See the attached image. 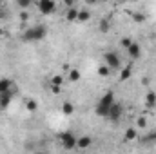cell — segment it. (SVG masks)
<instances>
[{"instance_id": "6da1fadb", "label": "cell", "mask_w": 156, "mask_h": 154, "mask_svg": "<svg viewBox=\"0 0 156 154\" xmlns=\"http://www.w3.org/2000/svg\"><path fill=\"white\" fill-rule=\"evenodd\" d=\"M113 103H115V93H113V91H107V93L98 100V103H96V107H94V114L102 116V118H107L109 109L113 107Z\"/></svg>"}, {"instance_id": "7a4b0ae2", "label": "cell", "mask_w": 156, "mask_h": 154, "mask_svg": "<svg viewBox=\"0 0 156 154\" xmlns=\"http://www.w3.org/2000/svg\"><path fill=\"white\" fill-rule=\"evenodd\" d=\"M45 37H47V29L44 26H33L24 31L22 40L24 42H38V40H44Z\"/></svg>"}, {"instance_id": "3957f363", "label": "cell", "mask_w": 156, "mask_h": 154, "mask_svg": "<svg viewBox=\"0 0 156 154\" xmlns=\"http://www.w3.org/2000/svg\"><path fill=\"white\" fill-rule=\"evenodd\" d=\"M60 142H62V147L66 151H73L76 147V136L73 132H69V131H66V132L60 134Z\"/></svg>"}, {"instance_id": "277c9868", "label": "cell", "mask_w": 156, "mask_h": 154, "mask_svg": "<svg viewBox=\"0 0 156 154\" xmlns=\"http://www.w3.org/2000/svg\"><path fill=\"white\" fill-rule=\"evenodd\" d=\"M37 7L42 15H53L56 9V4H55V0H38Z\"/></svg>"}, {"instance_id": "5b68a950", "label": "cell", "mask_w": 156, "mask_h": 154, "mask_svg": "<svg viewBox=\"0 0 156 154\" xmlns=\"http://www.w3.org/2000/svg\"><path fill=\"white\" fill-rule=\"evenodd\" d=\"M104 60H105V65H107L109 69H120V65H122L120 56H118L116 53H113V51L105 53V54H104Z\"/></svg>"}, {"instance_id": "8992f818", "label": "cell", "mask_w": 156, "mask_h": 154, "mask_svg": "<svg viewBox=\"0 0 156 154\" xmlns=\"http://www.w3.org/2000/svg\"><path fill=\"white\" fill-rule=\"evenodd\" d=\"M122 114H123V107H122L118 102H115V103H113V107L109 109L107 120H111V121H118V120L122 118Z\"/></svg>"}, {"instance_id": "52a82bcc", "label": "cell", "mask_w": 156, "mask_h": 154, "mask_svg": "<svg viewBox=\"0 0 156 154\" xmlns=\"http://www.w3.org/2000/svg\"><path fill=\"white\" fill-rule=\"evenodd\" d=\"M127 53H129V56H131L133 60H138L140 54H142V47H140V44H138V42H133V44L129 45Z\"/></svg>"}, {"instance_id": "ba28073f", "label": "cell", "mask_w": 156, "mask_h": 154, "mask_svg": "<svg viewBox=\"0 0 156 154\" xmlns=\"http://www.w3.org/2000/svg\"><path fill=\"white\" fill-rule=\"evenodd\" d=\"M13 87H15L13 80H9V78H0V94H2V93H13Z\"/></svg>"}, {"instance_id": "9c48e42d", "label": "cell", "mask_w": 156, "mask_h": 154, "mask_svg": "<svg viewBox=\"0 0 156 154\" xmlns=\"http://www.w3.org/2000/svg\"><path fill=\"white\" fill-rule=\"evenodd\" d=\"M91 145H93V138L91 136H80V138H76L78 149H89Z\"/></svg>"}, {"instance_id": "30bf717a", "label": "cell", "mask_w": 156, "mask_h": 154, "mask_svg": "<svg viewBox=\"0 0 156 154\" xmlns=\"http://www.w3.org/2000/svg\"><path fill=\"white\" fill-rule=\"evenodd\" d=\"M11 98H13V93H2V94H0V109H5V107H9V103H11Z\"/></svg>"}, {"instance_id": "8fae6325", "label": "cell", "mask_w": 156, "mask_h": 154, "mask_svg": "<svg viewBox=\"0 0 156 154\" xmlns=\"http://www.w3.org/2000/svg\"><path fill=\"white\" fill-rule=\"evenodd\" d=\"M136 138H138V132H136V129H134V127L125 129V134H123V140H125V142H134Z\"/></svg>"}, {"instance_id": "7c38bea8", "label": "cell", "mask_w": 156, "mask_h": 154, "mask_svg": "<svg viewBox=\"0 0 156 154\" xmlns=\"http://www.w3.org/2000/svg\"><path fill=\"white\" fill-rule=\"evenodd\" d=\"M64 85V76L62 75H55L49 80V87H62Z\"/></svg>"}, {"instance_id": "4fadbf2b", "label": "cell", "mask_w": 156, "mask_h": 154, "mask_svg": "<svg viewBox=\"0 0 156 154\" xmlns=\"http://www.w3.org/2000/svg\"><path fill=\"white\" fill-rule=\"evenodd\" d=\"M66 20H69V22L78 20V7H71V9L66 13Z\"/></svg>"}, {"instance_id": "5bb4252c", "label": "cell", "mask_w": 156, "mask_h": 154, "mask_svg": "<svg viewBox=\"0 0 156 154\" xmlns=\"http://www.w3.org/2000/svg\"><path fill=\"white\" fill-rule=\"evenodd\" d=\"M145 105L147 107H156V93H147V96H145Z\"/></svg>"}, {"instance_id": "9a60e30c", "label": "cell", "mask_w": 156, "mask_h": 154, "mask_svg": "<svg viewBox=\"0 0 156 154\" xmlns=\"http://www.w3.org/2000/svg\"><path fill=\"white\" fill-rule=\"evenodd\" d=\"M62 113L66 116H71L75 113V107H73V103L71 102H64V105H62Z\"/></svg>"}, {"instance_id": "2e32d148", "label": "cell", "mask_w": 156, "mask_h": 154, "mask_svg": "<svg viewBox=\"0 0 156 154\" xmlns=\"http://www.w3.org/2000/svg\"><path fill=\"white\" fill-rule=\"evenodd\" d=\"M98 29H100V33H109V29H111V24H109V20H107V18H102V20H100V26H98Z\"/></svg>"}, {"instance_id": "e0dca14e", "label": "cell", "mask_w": 156, "mask_h": 154, "mask_svg": "<svg viewBox=\"0 0 156 154\" xmlns=\"http://www.w3.org/2000/svg\"><path fill=\"white\" fill-rule=\"evenodd\" d=\"M91 18V13L87 11V9H82V11H78V22H87Z\"/></svg>"}, {"instance_id": "ac0fdd59", "label": "cell", "mask_w": 156, "mask_h": 154, "mask_svg": "<svg viewBox=\"0 0 156 154\" xmlns=\"http://www.w3.org/2000/svg\"><path fill=\"white\" fill-rule=\"evenodd\" d=\"M26 107H27V111H29V113H35V111L38 109V105H37V102H35V100H27V102H26Z\"/></svg>"}, {"instance_id": "d6986e66", "label": "cell", "mask_w": 156, "mask_h": 154, "mask_svg": "<svg viewBox=\"0 0 156 154\" xmlns=\"http://www.w3.org/2000/svg\"><path fill=\"white\" fill-rule=\"evenodd\" d=\"M98 75H100L102 78L109 76V75H111V69H109L107 65H102V67H98Z\"/></svg>"}, {"instance_id": "ffe728a7", "label": "cell", "mask_w": 156, "mask_h": 154, "mask_svg": "<svg viewBox=\"0 0 156 154\" xmlns=\"http://www.w3.org/2000/svg\"><path fill=\"white\" fill-rule=\"evenodd\" d=\"M131 76V65L129 67H125L122 73H120V82H123V80H127V78Z\"/></svg>"}, {"instance_id": "44dd1931", "label": "cell", "mask_w": 156, "mask_h": 154, "mask_svg": "<svg viewBox=\"0 0 156 154\" xmlns=\"http://www.w3.org/2000/svg\"><path fill=\"white\" fill-rule=\"evenodd\" d=\"M69 80H71V82L80 80V73H78V69H71V71H69Z\"/></svg>"}, {"instance_id": "7402d4cb", "label": "cell", "mask_w": 156, "mask_h": 154, "mask_svg": "<svg viewBox=\"0 0 156 154\" xmlns=\"http://www.w3.org/2000/svg\"><path fill=\"white\" fill-rule=\"evenodd\" d=\"M120 44H122V47H125V49H129V45L133 44V40H131V38H122V40H120Z\"/></svg>"}, {"instance_id": "603a6c76", "label": "cell", "mask_w": 156, "mask_h": 154, "mask_svg": "<svg viewBox=\"0 0 156 154\" xmlns=\"http://www.w3.org/2000/svg\"><path fill=\"white\" fill-rule=\"evenodd\" d=\"M136 125H138V127H142V129H144V127H145V125H147V120H145V118H144V116H140V118H138V120H136Z\"/></svg>"}, {"instance_id": "cb8c5ba5", "label": "cell", "mask_w": 156, "mask_h": 154, "mask_svg": "<svg viewBox=\"0 0 156 154\" xmlns=\"http://www.w3.org/2000/svg\"><path fill=\"white\" fill-rule=\"evenodd\" d=\"M29 5H31L29 0H18V7H24V9H26V7H29Z\"/></svg>"}, {"instance_id": "d4e9b609", "label": "cell", "mask_w": 156, "mask_h": 154, "mask_svg": "<svg viewBox=\"0 0 156 154\" xmlns=\"http://www.w3.org/2000/svg\"><path fill=\"white\" fill-rule=\"evenodd\" d=\"M133 20H134V22H144V20H145V16H144V15H140V13H136V15H133Z\"/></svg>"}, {"instance_id": "484cf974", "label": "cell", "mask_w": 156, "mask_h": 154, "mask_svg": "<svg viewBox=\"0 0 156 154\" xmlns=\"http://www.w3.org/2000/svg\"><path fill=\"white\" fill-rule=\"evenodd\" d=\"M7 16H9V13H7V9L4 11V7H2V9H0V18H7Z\"/></svg>"}, {"instance_id": "4316f807", "label": "cell", "mask_w": 156, "mask_h": 154, "mask_svg": "<svg viewBox=\"0 0 156 154\" xmlns=\"http://www.w3.org/2000/svg\"><path fill=\"white\" fill-rule=\"evenodd\" d=\"M51 91H53V94H60V91H62V87H49Z\"/></svg>"}, {"instance_id": "83f0119b", "label": "cell", "mask_w": 156, "mask_h": 154, "mask_svg": "<svg viewBox=\"0 0 156 154\" xmlns=\"http://www.w3.org/2000/svg\"><path fill=\"white\" fill-rule=\"evenodd\" d=\"M20 18H22V20H24V22H26V20H27V18H29V15H27V13H20Z\"/></svg>"}, {"instance_id": "f1b7e54d", "label": "cell", "mask_w": 156, "mask_h": 154, "mask_svg": "<svg viewBox=\"0 0 156 154\" xmlns=\"http://www.w3.org/2000/svg\"><path fill=\"white\" fill-rule=\"evenodd\" d=\"M149 140H156V132H154V134H151V136H149Z\"/></svg>"}, {"instance_id": "f546056e", "label": "cell", "mask_w": 156, "mask_h": 154, "mask_svg": "<svg viewBox=\"0 0 156 154\" xmlns=\"http://www.w3.org/2000/svg\"><path fill=\"white\" fill-rule=\"evenodd\" d=\"M35 154H49V152H45V151H38V152H35Z\"/></svg>"}, {"instance_id": "4dcf8cb0", "label": "cell", "mask_w": 156, "mask_h": 154, "mask_svg": "<svg viewBox=\"0 0 156 154\" xmlns=\"http://www.w3.org/2000/svg\"><path fill=\"white\" fill-rule=\"evenodd\" d=\"M2 35H4V29H2V27H0V37H2Z\"/></svg>"}, {"instance_id": "1f68e13d", "label": "cell", "mask_w": 156, "mask_h": 154, "mask_svg": "<svg viewBox=\"0 0 156 154\" xmlns=\"http://www.w3.org/2000/svg\"><path fill=\"white\" fill-rule=\"evenodd\" d=\"M2 7H4V4H2V2H0V9H2Z\"/></svg>"}]
</instances>
